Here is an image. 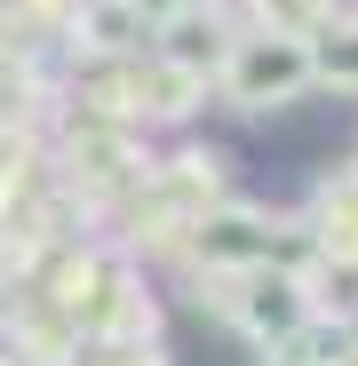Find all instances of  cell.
<instances>
[{"mask_svg": "<svg viewBox=\"0 0 358 366\" xmlns=\"http://www.w3.org/2000/svg\"><path fill=\"white\" fill-rule=\"evenodd\" d=\"M215 88H223V104H231V112H279V104H294L303 88H319V72H311V40L247 24V32L231 40Z\"/></svg>", "mask_w": 358, "mask_h": 366, "instance_id": "cell-1", "label": "cell"}, {"mask_svg": "<svg viewBox=\"0 0 358 366\" xmlns=\"http://www.w3.org/2000/svg\"><path fill=\"white\" fill-rule=\"evenodd\" d=\"M144 167H151V152L136 144L128 119H104V112L72 104V119H64V175L80 192H136Z\"/></svg>", "mask_w": 358, "mask_h": 366, "instance_id": "cell-2", "label": "cell"}, {"mask_svg": "<svg viewBox=\"0 0 358 366\" xmlns=\"http://www.w3.org/2000/svg\"><path fill=\"white\" fill-rule=\"evenodd\" d=\"M319 319V295L303 271H239V295H231V327L247 335V342H287L294 327H311Z\"/></svg>", "mask_w": 358, "mask_h": 366, "instance_id": "cell-3", "label": "cell"}, {"mask_svg": "<svg viewBox=\"0 0 358 366\" xmlns=\"http://www.w3.org/2000/svg\"><path fill=\"white\" fill-rule=\"evenodd\" d=\"M231 40H239L231 9H199V0H192V9L159 32L151 56H167V64H184V72H199V80H215V72H223V56H231Z\"/></svg>", "mask_w": 358, "mask_h": 366, "instance_id": "cell-4", "label": "cell"}, {"mask_svg": "<svg viewBox=\"0 0 358 366\" xmlns=\"http://www.w3.org/2000/svg\"><path fill=\"white\" fill-rule=\"evenodd\" d=\"M64 40L80 56H104V64H119V56H144V24L128 0H72V16H64Z\"/></svg>", "mask_w": 358, "mask_h": 366, "instance_id": "cell-5", "label": "cell"}, {"mask_svg": "<svg viewBox=\"0 0 358 366\" xmlns=\"http://www.w3.org/2000/svg\"><path fill=\"white\" fill-rule=\"evenodd\" d=\"M311 247H319V263H358V175H327L319 183V199H311Z\"/></svg>", "mask_w": 358, "mask_h": 366, "instance_id": "cell-6", "label": "cell"}, {"mask_svg": "<svg viewBox=\"0 0 358 366\" xmlns=\"http://www.w3.org/2000/svg\"><path fill=\"white\" fill-rule=\"evenodd\" d=\"M311 72H319V88L358 96V16H334L327 32H311Z\"/></svg>", "mask_w": 358, "mask_h": 366, "instance_id": "cell-7", "label": "cell"}, {"mask_svg": "<svg viewBox=\"0 0 358 366\" xmlns=\"http://www.w3.org/2000/svg\"><path fill=\"white\" fill-rule=\"evenodd\" d=\"M72 366H167V350H159V342H96V350H80Z\"/></svg>", "mask_w": 358, "mask_h": 366, "instance_id": "cell-8", "label": "cell"}, {"mask_svg": "<svg viewBox=\"0 0 358 366\" xmlns=\"http://www.w3.org/2000/svg\"><path fill=\"white\" fill-rule=\"evenodd\" d=\"M128 9H136V24H144V32H167L175 16L192 9V0H128Z\"/></svg>", "mask_w": 358, "mask_h": 366, "instance_id": "cell-9", "label": "cell"}]
</instances>
